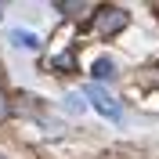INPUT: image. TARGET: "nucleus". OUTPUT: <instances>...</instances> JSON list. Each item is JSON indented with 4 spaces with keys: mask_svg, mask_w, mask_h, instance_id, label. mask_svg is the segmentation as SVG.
<instances>
[{
    "mask_svg": "<svg viewBox=\"0 0 159 159\" xmlns=\"http://www.w3.org/2000/svg\"><path fill=\"white\" fill-rule=\"evenodd\" d=\"M54 69H65V72H69V69H72V54H61V58H54Z\"/></svg>",
    "mask_w": 159,
    "mask_h": 159,
    "instance_id": "obj_5",
    "label": "nucleus"
},
{
    "mask_svg": "<svg viewBox=\"0 0 159 159\" xmlns=\"http://www.w3.org/2000/svg\"><path fill=\"white\" fill-rule=\"evenodd\" d=\"M83 98L94 105V112H101V116L109 119V123H119L123 119V105H119L116 98H112L105 87H98V83H87V90H83Z\"/></svg>",
    "mask_w": 159,
    "mask_h": 159,
    "instance_id": "obj_1",
    "label": "nucleus"
},
{
    "mask_svg": "<svg viewBox=\"0 0 159 159\" xmlns=\"http://www.w3.org/2000/svg\"><path fill=\"white\" fill-rule=\"evenodd\" d=\"M90 72H94V80H112V72H116V65H112L109 58H98Z\"/></svg>",
    "mask_w": 159,
    "mask_h": 159,
    "instance_id": "obj_4",
    "label": "nucleus"
},
{
    "mask_svg": "<svg viewBox=\"0 0 159 159\" xmlns=\"http://www.w3.org/2000/svg\"><path fill=\"white\" fill-rule=\"evenodd\" d=\"M4 112H7V105H4V94H0V116H4Z\"/></svg>",
    "mask_w": 159,
    "mask_h": 159,
    "instance_id": "obj_7",
    "label": "nucleus"
},
{
    "mask_svg": "<svg viewBox=\"0 0 159 159\" xmlns=\"http://www.w3.org/2000/svg\"><path fill=\"white\" fill-rule=\"evenodd\" d=\"M69 109H72V112H80V109H83V101H80V94H69Z\"/></svg>",
    "mask_w": 159,
    "mask_h": 159,
    "instance_id": "obj_6",
    "label": "nucleus"
},
{
    "mask_svg": "<svg viewBox=\"0 0 159 159\" xmlns=\"http://www.w3.org/2000/svg\"><path fill=\"white\" fill-rule=\"evenodd\" d=\"M127 25V11L123 7H101L98 15H94V33L98 36H112V33H119Z\"/></svg>",
    "mask_w": 159,
    "mask_h": 159,
    "instance_id": "obj_2",
    "label": "nucleus"
},
{
    "mask_svg": "<svg viewBox=\"0 0 159 159\" xmlns=\"http://www.w3.org/2000/svg\"><path fill=\"white\" fill-rule=\"evenodd\" d=\"M11 43H15V47H25V51H36L40 36L36 33H25V29H11Z\"/></svg>",
    "mask_w": 159,
    "mask_h": 159,
    "instance_id": "obj_3",
    "label": "nucleus"
}]
</instances>
